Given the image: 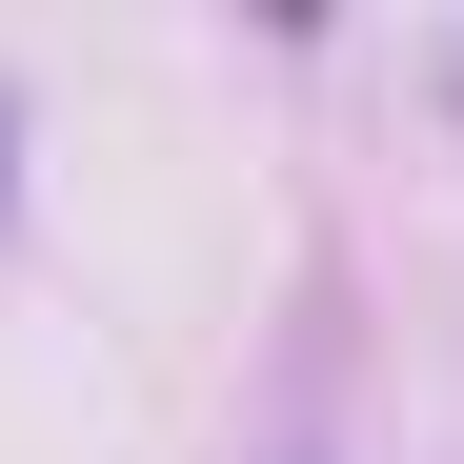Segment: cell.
Returning <instances> with one entry per match:
<instances>
[{
  "mask_svg": "<svg viewBox=\"0 0 464 464\" xmlns=\"http://www.w3.org/2000/svg\"><path fill=\"white\" fill-rule=\"evenodd\" d=\"M0 202H21V102H0Z\"/></svg>",
  "mask_w": 464,
  "mask_h": 464,
  "instance_id": "obj_1",
  "label": "cell"
}]
</instances>
